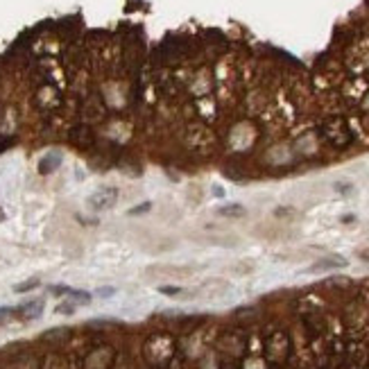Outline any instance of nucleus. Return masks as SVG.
I'll return each mask as SVG.
<instances>
[{"label": "nucleus", "instance_id": "obj_1", "mask_svg": "<svg viewBox=\"0 0 369 369\" xmlns=\"http://www.w3.org/2000/svg\"><path fill=\"white\" fill-rule=\"evenodd\" d=\"M118 200V193H116V188H104V191L95 193L93 197L89 200V204L95 208V211H104V208H111Z\"/></svg>", "mask_w": 369, "mask_h": 369}, {"label": "nucleus", "instance_id": "obj_2", "mask_svg": "<svg viewBox=\"0 0 369 369\" xmlns=\"http://www.w3.org/2000/svg\"><path fill=\"white\" fill-rule=\"evenodd\" d=\"M41 313H43V302H30V304H25V306L18 308V315H21L23 319H34Z\"/></svg>", "mask_w": 369, "mask_h": 369}, {"label": "nucleus", "instance_id": "obj_4", "mask_svg": "<svg viewBox=\"0 0 369 369\" xmlns=\"http://www.w3.org/2000/svg\"><path fill=\"white\" fill-rule=\"evenodd\" d=\"M147 208H152V204L145 202V204H140V206H134L132 213H134V215H138V213H147Z\"/></svg>", "mask_w": 369, "mask_h": 369}, {"label": "nucleus", "instance_id": "obj_3", "mask_svg": "<svg viewBox=\"0 0 369 369\" xmlns=\"http://www.w3.org/2000/svg\"><path fill=\"white\" fill-rule=\"evenodd\" d=\"M220 213H222V215H236V217H240V215H245V208H242L240 204H234V206L220 208Z\"/></svg>", "mask_w": 369, "mask_h": 369}, {"label": "nucleus", "instance_id": "obj_5", "mask_svg": "<svg viewBox=\"0 0 369 369\" xmlns=\"http://www.w3.org/2000/svg\"><path fill=\"white\" fill-rule=\"evenodd\" d=\"M16 310H12V308H0V322H3L5 317H9V315H14Z\"/></svg>", "mask_w": 369, "mask_h": 369}]
</instances>
